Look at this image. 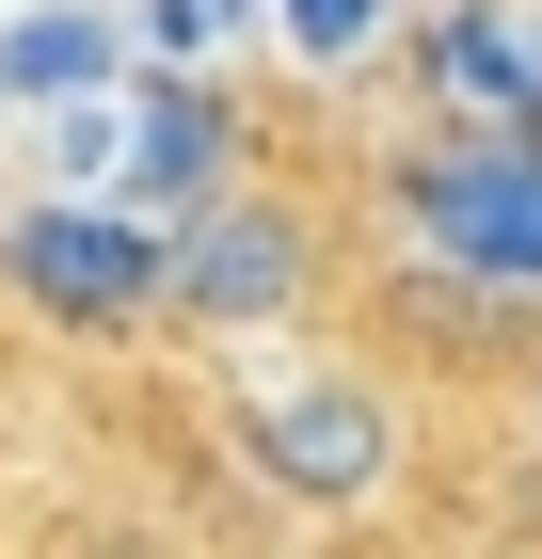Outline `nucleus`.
<instances>
[{
  "mask_svg": "<svg viewBox=\"0 0 542 559\" xmlns=\"http://www.w3.org/2000/svg\"><path fill=\"white\" fill-rule=\"evenodd\" d=\"M320 288H335V224L303 209L288 176H224V192H192L160 224V320L176 336H224V352L303 336Z\"/></svg>",
  "mask_w": 542,
  "mask_h": 559,
  "instance_id": "f257e3e1",
  "label": "nucleus"
},
{
  "mask_svg": "<svg viewBox=\"0 0 542 559\" xmlns=\"http://www.w3.org/2000/svg\"><path fill=\"white\" fill-rule=\"evenodd\" d=\"M224 431H240L255 496H288V512H383V496H399V464H415V416H399V384H383V368H351V352L240 368Z\"/></svg>",
  "mask_w": 542,
  "mask_h": 559,
  "instance_id": "f03ea898",
  "label": "nucleus"
},
{
  "mask_svg": "<svg viewBox=\"0 0 542 559\" xmlns=\"http://www.w3.org/2000/svg\"><path fill=\"white\" fill-rule=\"evenodd\" d=\"M399 224L431 240V272L479 288H542V144H447L399 176Z\"/></svg>",
  "mask_w": 542,
  "mask_h": 559,
  "instance_id": "7ed1b4c3",
  "label": "nucleus"
},
{
  "mask_svg": "<svg viewBox=\"0 0 542 559\" xmlns=\"http://www.w3.org/2000/svg\"><path fill=\"white\" fill-rule=\"evenodd\" d=\"M0 288L33 304V320H81V336L160 320V224H128V209H16L0 224Z\"/></svg>",
  "mask_w": 542,
  "mask_h": 559,
  "instance_id": "20e7f679",
  "label": "nucleus"
},
{
  "mask_svg": "<svg viewBox=\"0 0 542 559\" xmlns=\"http://www.w3.org/2000/svg\"><path fill=\"white\" fill-rule=\"evenodd\" d=\"M224 96H144V192H160V224L192 209V192H224Z\"/></svg>",
  "mask_w": 542,
  "mask_h": 559,
  "instance_id": "39448f33",
  "label": "nucleus"
}]
</instances>
